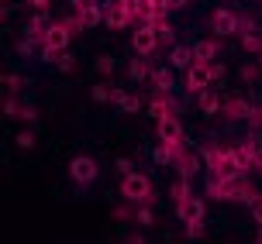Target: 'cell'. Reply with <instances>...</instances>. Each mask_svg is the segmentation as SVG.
<instances>
[{"label":"cell","mask_w":262,"mask_h":244,"mask_svg":"<svg viewBox=\"0 0 262 244\" xmlns=\"http://www.w3.org/2000/svg\"><path fill=\"white\" fill-rule=\"evenodd\" d=\"M28 4H31L35 11H45V7H49V0H28Z\"/></svg>","instance_id":"26"},{"label":"cell","mask_w":262,"mask_h":244,"mask_svg":"<svg viewBox=\"0 0 262 244\" xmlns=\"http://www.w3.org/2000/svg\"><path fill=\"white\" fill-rule=\"evenodd\" d=\"M200 110H204V114H217V110H221V96L204 93V96H200Z\"/></svg>","instance_id":"13"},{"label":"cell","mask_w":262,"mask_h":244,"mask_svg":"<svg viewBox=\"0 0 262 244\" xmlns=\"http://www.w3.org/2000/svg\"><path fill=\"white\" fill-rule=\"evenodd\" d=\"M121 196H124V200H148V196H152V182H148V176H142V172L124 176V179H121Z\"/></svg>","instance_id":"3"},{"label":"cell","mask_w":262,"mask_h":244,"mask_svg":"<svg viewBox=\"0 0 262 244\" xmlns=\"http://www.w3.org/2000/svg\"><path fill=\"white\" fill-rule=\"evenodd\" d=\"M186 0H166V7H169V11H176V7H183Z\"/></svg>","instance_id":"27"},{"label":"cell","mask_w":262,"mask_h":244,"mask_svg":"<svg viewBox=\"0 0 262 244\" xmlns=\"http://www.w3.org/2000/svg\"><path fill=\"white\" fill-rule=\"evenodd\" d=\"M90 96H93L97 103H104V100H111V90H104V86H93V90H90Z\"/></svg>","instance_id":"21"},{"label":"cell","mask_w":262,"mask_h":244,"mask_svg":"<svg viewBox=\"0 0 262 244\" xmlns=\"http://www.w3.org/2000/svg\"><path fill=\"white\" fill-rule=\"evenodd\" d=\"M148 110H152V117H159V120H162V117H169V100H166V96H156Z\"/></svg>","instance_id":"15"},{"label":"cell","mask_w":262,"mask_h":244,"mask_svg":"<svg viewBox=\"0 0 262 244\" xmlns=\"http://www.w3.org/2000/svg\"><path fill=\"white\" fill-rule=\"evenodd\" d=\"M228 114H231V117L249 114V103H245V100H238V96H231V100H228Z\"/></svg>","instance_id":"17"},{"label":"cell","mask_w":262,"mask_h":244,"mask_svg":"<svg viewBox=\"0 0 262 244\" xmlns=\"http://www.w3.org/2000/svg\"><path fill=\"white\" fill-rule=\"evenodd\" d=\"M14 141H17V148H31V144H35V134H31V131H17Z\"/></svg>","instance_id":"19"},{"label":"cell","mask_w":262,"mask_h":244,"mask_svg":"<svg viewBox=\"0 0 262 244\" xmlns=\"http://www.w3.org/2000/svg\"><path fill=\"white\" fill-rule=\"evenodd\" d=\"M118 168L124 172V176H131V162H128V158H121V162H118Z\"/></svg>","instance_id":"25"},{"label":"cell","mask_w":262,"mask_h":244,"mask_svg":"<svg viewBox=\"0 0 262 244\" xmlns=\"http://www.w3.org/2000/svg\"><path fill=\"white\" fill-rule=\"evenodd\" d=\"M52 62L59 65V72H69V69H73V55H55Z\"/></svg>","instance_id":"20"},{"label":"cell","mask_w":262,"mask_h":244,"mask_svg":"<svg viewBox=\"0 0 262 244\" xmlns=\"http://www.w3.org/2000/svg\"><path fill=\"white\" fill-rule=\"evenodd\" d=\"M128 72H131V79H148V65H145L142 59H135V62L128 65Z\"/></svg>","instance_id":"16"},{"label":"cell","mask_w":262,"mask_h":244,"mask_svg":"<svg viewBox=\"0 0 262 244\" xmlns=\"http://www.w3.org/2000/svg\"><path fill=\"white\" fill-rule=\"evenodd\" d=\"M69 35H73V28L59 21V25H49V31L41 35V55H45V62H52L55 55L69 45Z\"/></svg>","instance_id":"1"},{"label":"cell","mask_w":262,"mask_h":244,"mask_svg":"<svg viewBox=\"0 0 262 244\" xmlns=\"http://www.w3.org/2000/svg\"><path fill=\"white\" fill-rule=\"evenodd\" d=\"M193 55H196V62H210V59L217 55V41H200L193 48Z\"/></svg>","instance_id":"11"},{"label":"cell","mask_w":262,"mask_h":244,"mask_svg":"<svg viewBox=\"0 0 262 244\" xmlns=\"http://www.w3.org/2000/svg\"><path fill=\"white\" fill-rule=\"evenodd\" d=\"M186 231H190V237H200V234H204V220H190Z\"/></svg>","instance_id":"23"},{"label":"cell","mask_w":262,"mask_h":244,"mask_svg":"<svg viewBox=\"0 0 262 244\" xmlns=\"http://www.w3.org/2000/svg\"><path fill=\"white\" fill-rule=\"evenodd\" d=\"M97 72L111 76V72H114V59H111V55H100V59H97Z\"/></svg>","instance_id":"18"},{"label":"cell","mask_w":262,"mask_h":244,"mask_svg":"<svg viewBox=\"0 0 262 244\" xmlns=\"http://www.w3.org/2000/svg\"><path fill=\"white\" fill-rule=\"evenodd\" d=\"M176 213H180V220H186V224H190V220H204V203L186 196L183 203H180V210H176Z\"/></svg>","instance_id":"8"},{"label":"cell","mask_w":262,"mask_h":244,"mask_svg":"<svg viewBox=\"0 0 262 244\" xmlns=\"http://www.w3.org/2000/svg\"><path fill=\"white\" fill-rule=\"evenodd\" d=\"M138 220H142V224H152L156 217H152V210H138Z\"/></svg>","instance_id":"24"},{"label":"cell","mask_w":262,"mask_h":244,"mask_svg":"<svg viewBox=\"0 0 262 244\" xmlns=\"http://www.w3.org/2000/svg\"><path fill=\"white\" fill-rule=\"evenodd\" d=\"M152 83H156L159 90H169L172 86V72L169 69H156V72H152Z\"/></svg>","instance_id":"14"},{"label":"cell","mask_w":262,"mask_h":244,"mask_svg":"<svg viewBox=\"0 0 262 244\" xmlns=\"http://www.w3.org/2000/svg\"><path fill=\"white\" fill-rule=\"evenodd\" d=\"M252 213H255V220H259V227H262V200L255 203V210H252Z\"/></svg>","instance_id":"28"},{"label":"cell","mask_w":262,"mask_h":244,"mask_svg":"<svg viewBox=\"0 0 262 244\" xmlns=\"http://www.w3.org/2000/svg\"><path fill=\"white\" fill-rule=\"evenodd\" d=\"M159 141H166V144H180L183 141V124H180L172 114L159 120Z\"/></svg>","instance_id":"6"},{"label":"cell","mask_w":262,"mask_h":244,"mask_svg":"<svg viewBox=\"0 0 262 244\" xmlns=\"http://www.w3.org/2000/svg\"><path fill=\"white\" fill-rule=\"evenodd\" d=\"M131 45H135V52H138V55H152V52L159 48V31L152 25L138 28V31L131 35Z\"/></svg>","instance_id":"4"},{"label":"cell","mask_w":262,"mask_h":244,"mask_svg":"<svg viewBox=\"0 0 262 244\" xmlns=\"http://www.w3.org/2000/svg\"><path fill=\"white\" fill-rule=\"evenodd\" d=\"M210 28H214V35H235L238 28V17L231 11H214L210 14Z\"/></svg>","instance_id":"7"},{"label":"cell","mask_w":262,"mask_h":244,"mask_svg":"<svg viewBox=\"0 0 262 244\" xmlns=\"http://www.w3.org/2000/svg\"><path fill=\"white\" fill-rule=\"evenodd\" d=\"M210 79H217V65L210 62H193L186 69V90L190 93H204Z\"/></svg>","instance_id":"2"},{"label":"cell","mask_w":262,"mask_h":244,"mask_svg":"<svg viewBox=\"0 0 262 244\" xmlns=\"http://www.w3.org/2000/svg\"><path fill=\"white\" fill-rule=\"evenodd\" d=\"M111 100L118 103L121 110H131V114H135V110H142V100H138V96H135V93H124V90H114V93H111Z\"/></svg>","instance_id":"10"},{"label":"cell","mask_w":262,"mask_h":244,"mask_svg":"<svg viewBox=\"0 0 262 244\" xmlns=\"http://www.w3.org/2000/svg\"><path fill=\"white\" fill-rule=\"evenodd\" d=\"M97 172H100V168H97V162H93V158H86V155H79V158H73V162H69V176H73L76 182H83V186L97 179Z\"/></svg>","instance_id":"5"},{"label":"cell","mask_w":262,"mask_h":244,"mask_svg":"<svg viewBox=\"0 0 262 244\" xmlns=\"http://www.w3.org/2000/svg\"><path fill=\"white\" fill-rule=\"evenodd\" d=\"M172 148H176V144H159L156 148V155H152V158H156V162H162V165H169V162H176V152H172Z\"/></svg>","instance_id":"12"},{"label":"cell","mask_w":262,"mask_h":244,"mask_svg":"<svg viewBox=\"0 0 262 244\" xmlns=\"http://www.w3.org/2000/svg\"><path fill=\"white\" fill-rule=\"evenodd\" d=\"M245 48H249V52H259L262 48V38H259V35H245Z\"/></svg>","instance_id":"22"},{"label":"cell","mask_w":262,"mask_h":244,"mask_svg":"<svg viewBox=\"0 0 262 244\" xmlns=\"http://www.w3.org/2000/svg\"><path fill=\"white\" fill-rule=\"evenodd\" d=\"M193 48H186V45H176V48L169 52V62H172V69H190L193 65Z\"/></svg>","instance_id":"9"}]
</instances>
